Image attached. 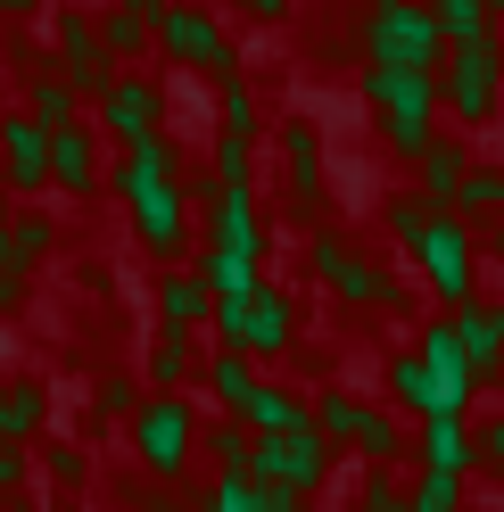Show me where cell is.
Masks as SVG:
<instances>
[{
	"label": "cell",
	"instance_id": "cell-1",
	"mask_svg": "<svg viewBox=\"0 0 504 512\" xmlns=\"http://www.w3.org/2000/svg\"><path fill=\"white\" fill-rule=\"evenodd\" d=\"M116 190H124V207H133V232L157 248V265H182L191 256V190H182V149L166 133H149L124 149V166H116Z\"/></svg>",
	"mask_w": 504,
	"mask_h": 512
},
{
	"label": "cell",
	"instance_id": "cell-2",
	"mask_svg": "<svg viewBox=\"0 0 504 512\" xmlns=\"http://www.w3.org/2000/svg\"><path fill=\"white\" fill-rule=\"evenodd\" d=\"M207 323L224 331V347H240L248 364H265V356H290L298 347V298L290 290H232V298H215L207 306Z\"/></svg>",
	"mask_w": 504,
	"mask_h": 512
},
{
	"label": "cell",
	"instance_id": "cell-3",
	"mask_svg": "<svg viewBox=\"0 0 504 512\" xmlns=\"http://www.w3.org/2000/svg\"><path fill=\"white\" fill-rule=\"evenodd\" d=\"M248 479H257L265 496H290V504H306V496L331 479V438L314 430V422L273 430V438H257V446H248Z\"/></svg>",
	"mask_w": 504,
	"mask_h": 512
},
{
	"label": "cell",
	"instance_id": "cell-4",
	"mask_svg": "<svg viewBox=\"0 0 504 512\" xmlns=\"http://www.w3.org/2000/svg\"><path fill=\"white\" fill-rule=\"evenodd\" d=\"M364 100L381 108V141L397 157H414L430 141V124H438V75H422V67H364Z\"/></svg>",
	"mask_w": 504,
	"mask_h": 512
},
{
	"label": "cell",
	"instance_id": "cell-5",
	"mask_svg": "<svg viewBox=\"0 0 504 512\" xmlns=\"http://www.w3.org/2000/svg\"><path fill=\"white\" fill-rule=\"evenodd\" d=\"M438 100L455 108L463 133H480V124L496 116V100H504V42H496V34L447 42V58H438Z\"/></svg>",
	"mask_w": 504,
	"mask_h": 512
},
{
	"label": "cell",
	"instance_id": "cell-6",
	"mask_svg": "<svg viewBox=\"0 0 504 512\" xmlns=\"http://www.w3.org/2000/svg\"><path fill=\"white\" fill-rule=\"evenodd\" d=\"M438 58H447V34H438V17L422 0H389V9L364 17V67H422L438 75Z\"/></svg>",
	"mask_w": 504,
	"mask_h": 512
},
{
	"label": "cell",
	"instance_id": "cell-7",
	"mask_svg": "<svg viewBox=\"0 0 504 512\" xmlns=\"http://www.w3.org/2000/svg\"><path fill=\"white\" fill-rule=\"evenodd\" d=\"M405 256L422 265V281H430L447 306L480 298V256H471V232H463L455 215H438V207H430V215H422V232L405 240Z\"/></svg>",
	"mask_w": 504,
	"mask_h": 512
},
{
	"label": "cell",
	"instance_id": "cell-8",
	"mask_svg": "<svg viewBox=\"0 0 504 512\" xmlns=\"http://www.w3.org/2000/svg\"><path fill=\"white\" fill-rule=\"evenodd\" d=\"M149 42L174 58V67H191V75H232L240 58L224 42V25H215L207 9H191V0H157L149 9Z\"/></svg>",
	"mask_w": 504,
	"mask_h": 512
},
{
	"label": "cell",
	"instance_id": "cell-9",
	"mask_svg": "<svg viewBox=\"0 0 504 512\" xmlns=\"http://www.w3.org/2000/svg\"><path fill=\"white\" fill-rule=\"evenodd\" d=\"M124 422H133V455L157 471V479H174L182 463H191V438H199V413L182 405L174 389H157L149 405H133L124 413Z\"/></svg>",
	"mask_w": 504,
	"mask_h": 512
},
{
	"label": "cell",
	"instance_id": "cell-10",
	"mask_svg": "<svg viewBox=\"0 0 504 512\" xmlns=\"http://www.w3.org/2000/svg\"><path fill=\"white\" fill-rule=\"evenodd\" d=\"M306 265L331 281V298H348V306H405V281H389L372 256H356L339 232H314V248H306Z\"/></svg>",
	"mask_w": 504,
	"mask_h": 512
},
{
	"label": "cell",
	"instance_id": "cell-11",
	"mask_svg": "<svg viewBox=\"0 0 504 512\" xmlns=\"http://www.w3.org/2000/svg\"><path fill=\"white\" fill-rule=\"evenodd\" d=\"M91 108H100V141H124V149H133V141L157 133V116H166V83H157V75H124V67H116L108 91H100Z\"/></svg>",
	"mask_w": 504,
	"mask_h": 512
},
{
	"label": "cell",
	"instance_id": "cell-12",
	"mask_svg": "<svg viewBox=\"0 0 504 512\" xmlns=\"http://www.w3.org/2000/svg\"><path fill=\"white\" fill-rule=\"evenodd\" d=\"M414 356H422V372H430V413H422V422H438V413H447V422H463V405H471V380H480V372L463 364L455 331H447V323H422Z\"/></svg>",
	"mask_w": 504,
	"mask_h": 512
},
{
	"label": "cell",
	"instance_id": "cell-13",
	"mask_svg": "<svg viewBox=\"0 0 504 512\" xmlns=\"http://www.w3.org/2000/svg\"><path fill=\"white\" fill-rule=\"evenodd\" d=\"M50 34H58V83H67L75 100H100L108 75H116V58L100 50L91 17H83V9H58V17H50Z\"/></svg>",
	"mask_w": 504,
	"mask_h": 512
},
{
	"label": "cell",
	"instance_id": "cell-14",
	"mask_svg": "<svg viewBox=\"0 0 504 512\" xmlns=\"http://www.w3.org/2000/svg\"><path fill=\"white\" fill-rule=\"evenodd\" d=\"M50 182V133L34 116H0V190H9V199H34V190Z\"/></svg>",
	"mask_w": 504,
	"mask_h": 512
},
{
	"label": "cell",
	"instance_id": "cell-15",
	"mask_svg": "<svg viewBox=\"0 0 504 512\" xmlns=\"http://www.w3.org/2000/svg\"><path fill=\"white\" fill-rule=\"evenodd\" d=\"M50 182L67 190V199H91V190L108 182V174H100V133H91L83 116H75V124H58V133H50Z\"/></svg>",
	"mask_w": 504,
	"mask_h": 512
},
{
	"label": "cell",
	"instance_id": "cell-16",
	"mask_svg": "<svg viewBox=\"0 0 504 512\" xmlns=\"http://www.w3.org/2000/svg\"><path fill=\"white\" fill-rule=\"evenodd\" d=\"M232 413H240V422L257 430V438H273V430H290V422H306V397L290 389V380H265V372H257V380H248V397H240Z\"/></svg>",
	"mask_w": 504,
	"mask_h": 512
},
{
	"label": "cell",
	"instance_id": "cell-17",
	"mask_svg": "<svg viewBox=\"0 0 504 512\" xmlns=\"http://www.w3.org/2000/svg\"><path fill=\"white\" fill-rule=\"evenodd\" d=\"M447 331H455V347H463V364H471V372L488 380V372H496V356H504V323H496V306H480V298H463Z\"/></svg>",
	"mask_w": 504,
	"mask_h": 512
},
{
	"label": "cell",
	"instance_id": "cell-18",
	"mask_svg": "<svg viewBox=\"0 0 504 512\" xmlns=\"http://www.w3.org/2000/svg\"><path fill=\"white\" fill-rule=\"evenodd\" d=\"M281 166H290L298 215H314L323 207V141H314V124H290V133H281Z\"/></svg>",
	"mask_w": 504,
	"mask_h": 512
},
{
	"label": "cell",
	"instance_id": "cell-19",
	"mask_svg": "<svg viewBox=\"0 0 504 512\" xmlns=\"http://www.w3.org/2000/svg\"><path fill=\"white\" fill-rule=\"evenodd\" d=\"M414 166H422V207H438V215H447V207H455V182H463V166H471V149L430 133V141L414 149Z\"/></svg>",
	"mask_w": 504,
	"mask_h": 512
},
{
	"label": "cell",
	"instance_id": "cell-20",
	"mask_svg": "<svg viewBox=\"0 0 504 512\" xmlns=\"http://www.w3.org/2000/svg\"><path fill=\"white\" fill-rule=\"evenodd\" d=\"M348 446H356L364 463H397V455H405V422H397L389 405L356 397V413H348Z\"/></svg>",
	"mask_w": 504,
	"mask_h": 512
},
{
	"label": "cell",
	"instance_id": "cell-21",
	"mask_svg": "<svg viewBox=\"0 0 504 512\" xmlns=\"http://www.w3.org/2000/svg\"><path fill=\"white\" fill-rule=\"evenodd\" d=\"M50 422V389L42 380H0V446H25Z\"/></svg>",
	"mask_w": 504,
	"mask_h": 512
},
{
	"label": "cell",
	"instance_id": "cell-22",
	"mask_svg": "<svg viewBox=\"0 0 504 512\" xmlns=\"http://www.w3.org/2000/svg\"><path fill=\"white\" fill-rule=\"evenodd\" d=\"M191 446H199V455L215 463V479H232V471L248 479V446H257V430H248L240 413H215V422H207V430H199Z\"/></svg>",
	"mask_w": 504,
	"mask_h": 512
},
{
	"label": "cell",
	"instance_id": "cell-23",
	"mask_svg": "<svg viewBox=\"0 0 504 512\" xmlns=\"http://www.w3.org/2000/svg\"><path fill=\"white\" fill-rule=\"evenodd\" d=\"M58 248V223L42 215V207H25V215H9V232H0V273H25L34 256H50Z\"/></svg>",
	"mask_w": 504,
	"mask_h": 512
},
{
	"label": "cell",
	"instance_id": "cell-24",
	"mask_svg": "<svg viewBox=\"0 0 504 512\" xmlns=\"http://www.w3.org/2000/svg\"><path fill=\"white\" fill-rule=\"evenodd\" d=\"M149 9H157V0H116V9H108L100 25H91V34H100V50L116 58V67L149 50Z\"/></svg>",
	"mask_w": 504,
	"mask_h": 512
},
{
	"label": "cell",
	"instance_id": "cell-25",
	"mask_svg": "<svg viewBox=\"0 0 504 512\" xmlns=\"http://www.w3.org/2000/svg\"><path fill=\"white\" fill-rule=\"evenodd\" d=\"M207 306H215V298H207V281H199V273H182V265H174L166 281H157V314H166V331H199V323H207Z\"/></svg>",
	"mask_w": 504,
	"mask_h": 512
},
{
	"label": "cell",
	"instance_id": "cell-26",
	"mask_svg": "<svg viewBox=\"0 0 504 512\" xmlns=\"http://www.w3.org/2000/svg\"><path fill=\"white\" fill-rule=\"evenodd\" d=\"M25 116H34L42 133H58V124H75V116H83V100L58 83V67H34V75H25Z\"/></svg>",
	"mask_w": 504,
	"mask_h": 512
},
{
	"label": "cell",
	"instance_id": "cell-27",
	"mask_svg": "<svg viewBox=\"0 0 504 512\" xmlns=\"http://www.w3.org/2000/svg\"><path fill=\"white\" fill-rule=\"evenodd\" d=\"M248 380H257V364H248L240 347H215V356H199V389H207L215 405H224V413L248 397Z\"/></svg>",
	"mask_w": 504,
	"mask_h": 512
},
{
	"label": "cell",
	"instance_id": "cell-28",
	"mask_svg": "<svg viewBox=\"0 0 504 512\" xmlns=\"http://www.w3.org/2000/svg\"><path fill=\"white\" fill-rule=\"evenodd\" d=\"M422 471H471V430L463 422H422Z\"/></svg>",
	"mask_w": 504,
	"mask_h": 512
},
{
	"label": "cell",
	"instance_id": "cell-29",
	"mask_svg": "<svg viewBox=\"0 0 504 512\" xmlns=\"http://www.w3.org/2000/svg\"><path fill=\"white\" fill-rule=\"evenodd\" d=\"M191 273L207 281V298H232V290H257V256H232V248H207V256H199Z\"/></svg>",
	"mask_w": 504,
	"mask_h": 512
},
{
	"label": "cell",
	"instance_id": "cell-30",
	"mask_svg": "<svg viewBox=\"0 0 504 512\" xmlns=\"http://www.w3.org/2000/svg\"><path fill=\"white\" fill-rule=\"evenodd\" d=\"M191 372H199V347H191V331H157V347H149V380H157V389H182Z\"/></svg>",
	"mask_w": 504,
	"mask_h": 512
},
{
	"label": "cell",
	"instance_id": "cell-31",
	"mask_svg": "<svg viewBox=\"0 0 504 512\" xmlns=\"http://www.w3.org/2000/svg\"><path fill=\"white\" fill-rule=\"evenodd\" d=\"M455 207H463V215H504V174H496V166H463ZM455 207H447V215H455Z\"/></svg>",
	"mask_w": 504,
	"mask_h": 512
},
{
	"label": "cell",
	"instance_id": "cell-32",
	"mask_svg": "<svg viewBox=\"0 0 504 512\" xmlns=\"http://www.w3.org/2000/svg\"><path fill=\"white\" fill-rule=\"evenodd\" d=\"M389 397H397L405 413H430V372H422L414 347H397V356H389Z\"/></svg>",
	"mask_w": 504,
	"mask_h": 512
},
{
	"label": "cell",
	"instance_id": "cell-33",
	"mask_svg": "<svg viewBox=\"0 0 504 512\" xmlns=\"http://www.w3.org/2000/svg\"><path fill=\"white\" fill-rule=\"evenodd\" d=\"M430 17H438V34H447V42H480V34H496V17L480 9V0H430Z\"/></svg>",
	"mask_w": 504,
	"mask_h": 512
},
{
	"label": "cell",
	"instance_id": "cell-34",
	"mask_svg": "<svg viewBox=\"0 0 504 512\" xmlns=\"http://www.w3.org/2000/svg\"><path fill=\"white\" fill-rule=\"evenodd\" d=\"M191 512H265V488H257V479H207V488H199V504Z\"/></svg>",
	"mask_w": 504,
	"mask_h": 512
},
{
	"label": "cell",
	"instance_id": "cell-35",
	"mask_svg": "<svg viewBox=\"0 0 504 512\" xmlns=\"http://www.w3.org/2000/svg\"><path fill=\"white\" fill-rule=\"evenodd\" d=\"M405 512H463V471H422L405 488Z\"/></svg>",
	"mask_w": 504,
	"mask_h": 512
},
{
	"label": "cell",
	"instance_id": "cell-36",
	"mask_svg": "<svg viewBox=\"0 0 504 512\" xmlns=\"http://www.w3.org/2000/svg\"><path fill=\"white\" fill-rule=\"evenodd\" d=\"M215 100H224V133H248V141H257V91L240 83V67L215 75Z\"/></svg>",
	"mask_w": 504,
	"mask_h": 512
},
{
	"label": "cell",
	"instance_id": "cell-37",
	"mask_svg": "<svg viewBox=\"0 0 504 512\" xmlns=\"http://www.w3.org/2000/svg\"><path fill=\"white\" fill-rule=\"evenodd\" d=\"M356 512H405V488L389 479V463H372V471L356 479Z\"/></svg>",
	"mask_w": 504,
	"mask_h": 512
},
{
	"label": "cell",
	"instance_id": "cell-38",
	"mask_svg": "<svg viewBox=\"0 0 504 512\" xmlns=\"http://www.w3.org/2000/svg\"><path fill=\"white\" fill-rule=\"evenodd\" d=\"M248 166H257V157H248V133H224V141H215V174H224L232 190H248Z\"/></svg>",
	"mask_w": 504,
	"mask_h": 512
},
{
	"label": "cell",
	"instance_id": "cell-39",
	"mask_svg": "<svg viewBox=\"0 0 504 512\" xmlns=\"http://www.w3.org/2000/svg\"><path fill=\"white\" fill-rule=\"evenodd\" d=\"M471 463H488V471L504 479V405H496V422H488L480 438H471Z\"/></svg>",
	"mask_w": 504,
	"mask_h": 512
},
{
	"label": "cell",
	"instance_id": "cell-40",
	"mask_svg": "<svg viewBox=\"0 0 504 512\" xmlns=\"http://www.w3.org/2000/svg\"><path fill=\"white\" fill-rule=\"evenodd\" d=\"M422 215H430V207H422V190H397V199H389V223H397V240H414V232H422Z\"/></svg>",
	"mask_w": 504,
	"mask_h": 512
},
{
	"label": "cell",
	"instance_id": "cell-41",
	"mask_svg": "<svg viewBox=\"0 0 504 512\" xmlns=\"http://www.w3.org/2000/svg\"><path fill=\"white\" fill-rule=\"evenodd\" d=\"M133 405H141V397H133V380H100V405H91V413H100V422H124Z\"/></svg>",
	"mask_w": 504,
	"mask_h": 512
},
{
	"label": "cell",
	"instance_id": "cell-42",
	"mask_svg": "<svg viewBox=\"0 0 504 512\" xmlns=\"http://www.w3.org/2000/svg\"><path fill=\"white\" fill-rule=\"evenodd\" d=\"M25 471H34L25 446H0V496H25Z\"/></svg>",
	"mask_w": 504,
	"mask_h": 512
},
{
	"label": "cell",
	"instance_id": "cell-43",
	"mask_svg": "<svg viewBox=\"0 0 504 512\" xmlns=\"http://www.w3.org/2000/svg\"><path fill=\"white\" fill-rule=\"evenodd\" d=\"M50 479H58V488H83V455H75V446H50V463H42Z\"/></svg>",
	"mask_w": 504,
	"mask_h": 512
},
{
	"label": "cell",
	"instance_id": "cell-44",
	"mask_svg": "<svg viewBox=\"0 0 504 512\" xmlns=\"http://www.w3.org/2000/svg\"><path fill=\"white\" fill-rule=\"evenodd\" d=\"M240 9L257 17V25H281V17H290V0H240Z\"/></svg>",
	"mask_w": 504,
	"mask_h": 512
},
{
	"label": "cell",
	"instance_id": "cell-45",
	"mask_svg": "<svg viewBox=\"0 0 504 512\" xmlns=\"http://www.w3.org/2000/svg\"><path fill=\"white\" fill-rule=\"evenodd\" d=\"M42 9V0H0V17H34Z\"/></svg>",
	"mask_w": 504,
	"mask_h": 512
},
{
	"label": "cell",
	"instance_id": "cell-46",
	"mask_svg": "<svg viewBox=\"0 0 504 512\" xmlns=\"http://www.w3.org/2000/svg\"><path fill=\"white\" fill-rule=\"evenodd\" d=\"M265 512H306V504H290V496H265Z\"/></svg>",
	"mask_w": 504,
	"mask_h": 512
},
{
	"label": "cell",
	"instance_id": "cell-47",
	"mask_svg": "<svg viewBox=\"0 0 504 512\" xmlns=\"http://www.w3.org/2000/svg\"><path fill=\"white\" fill-rule=\"evenodd\" d=\"M488 389H496V397H504V356H496V372H488Z\"/></svg>",
	"mask_w": 504,
	"mask_h": 512
},
{
	"label": "cell",
	"instance_id": "cell-48",
	"mask_svg": "<svg viewBox=\"0 0 504 512\" xmlns=\"http://www.w3.org/2000/svg\"><path fill=\"white\" fill-rule=\"evenodd\" d=\"M9 215H17V207H9V190H0V232H9Z\"/></svg>",
	"mask_w": 504,
	"mask_h": 512
},
{
	"label": "cell",
	"instance_id": "cell-49",
	"mask_svg": "<svg viewBox=\"0 0 504 512\" xmlns=\"http://www.w3.org/2000/svg\"><path fill=\"white\" fill-rule=\"evenodd\" d=\"M199 9H240V0H199Z\"/></svg>",
	"mask_w": 504,
	"mask_h": 512
},
{
	"label": "cell",
	"instance_id": "cell-50",
	"mask_svg": "<svg viewBox=\"0 0 504 512\" xmlns=\"http://www.w3.org/2000/svg\"><path fill=\"white\" fill-rule=\"evenodd\" d=\"M480 9H488V17H504V0H480Z\"/></svg>",
	"mask_w": 504,
	"mask_h": 512
},
{
	"label": "cell",
	"instance_id": "cell-51",
	"mask_svg": "<svg viewBox=\"0 0 504 512\" xmlns=\"http://www.w3.org/2000/svg\"><path fill=\"white\" fill-rule=\"evenodd\" d=\"M9 512H34V504H25V496H9Z\"/></svg>",
	"mask_w": 504,
	"mask_h": 512
},
{
	"label": "cell",
	"instance_id": "cell-52",
	"mask_svg": "<svg viewBox=\"0 0 504 512\" xmlns=\"http://www.w3.org/2000/svg\"><path fill=\"white\" fill-rule=\"evenodd\" d=\"M496 323H504V298H496Z\"/></svg>",
	"mask_w": 504,
	"mask_h": 512
}]
</instances>
